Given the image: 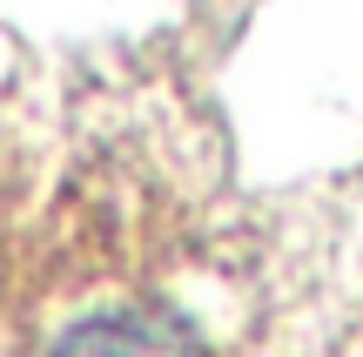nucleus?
<instances>
[{
  "mask_svg": "<svg viewBox=\"0 0 363 357\" xmlns=\"http://www.w3.org/2000/svg\"><path fill=\"white\" fill-rule=\"evenodd\" d=\"M269 357H363V229L323 270V283L303 290Z\"/></svg>",
  "mask_w": 363,
  "mask_h": 357,
  "instance_id": "obj_1",
  "label": "nucleus"
}]
</instances>
